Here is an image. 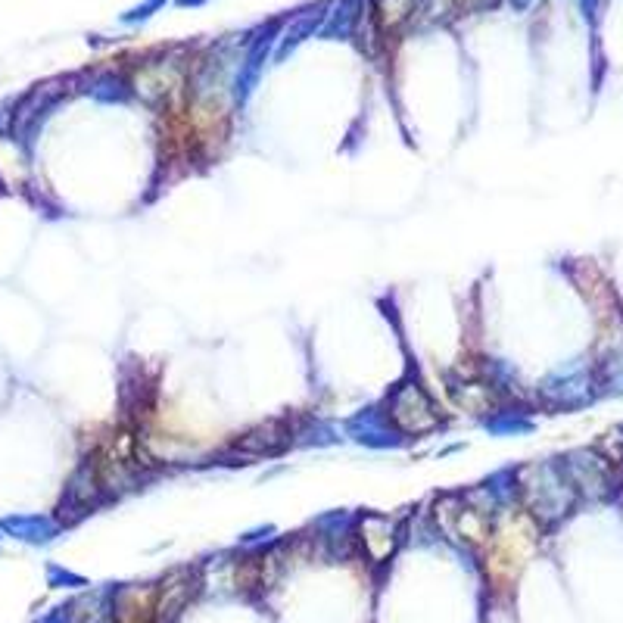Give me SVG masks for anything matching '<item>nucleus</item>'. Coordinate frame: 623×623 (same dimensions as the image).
Masks as SVG:
<instances>
[{
    "mask_svg": "<svg viewBox=\"0 0 623 623\" xmlns=\"http://www.w3.org/2000/svg\"><path fill=\"white\" fill-rule=\"evenodd\" d=\"M418 10V0H377V22L384 29H396L399 22H405Z\"/></svg>",
    "mask_w": 623,
    "mask_h": 623,
    "instance_id": "nucleus-8",
    "label": "nucleus"
},
{
    "mask_svg": "<svg viewBox=\"0 0 623 623\" xmlns=\"http://www.w3.org/2000/svg\"><path fill=\"white\" fill-rule=\"evenodd\" d=\"M387 415H390V424L399 433H405V437H418V433H427L440 424V412L433 409L430 396L418 384L396 387V393L387 402Z\"/></svg>",
    "mask_w": 623,
    "mask_h": 623,
    "instance_id": "nucleus-2",
    "label": "nucleus"
},
{
    "mask_svg": "<svg viewBox=\"0 0 623 623\" xmlns=\"http://www.w3.org/2000/svg\"><path fill=\"white\" fill-rule=\"evenodd\" d=\"M449 4L458 13H477V10H486L490 4H496V0H449Z\"/></svg>",
    "mask_w": 623,
    "mask_h": 623,
    "instance_id": "nucleus-9",
    "label": "nucleus"
},
{
    "mask_svg": "<svg viewBox=\"0 0 623 623\" xmlns=\"http://www.w3.org/2000/svg\"><path fill=\"white\" fill-rule=\"evenodd\" d=\"M455 399L471 415H490L493 412V387H486V384H462L455 390Z\"/></svg>",
    "mask_w": 623,
    "mask_h": 623,
    "instance_id": "nucleus-6",
    "label": "nucleus"
},
{
    "mask_svg": "<svg viewBox=\"0 0 623 623\" xmlns=\"http://www.w3.org/2000/svg\"><path fill=\"white\" fill-rule=\"evenodd\" d=\"M561 465H564V474H567V480L574 483L577 493L580 490L583 493H605L611 486V474H608L605 458H599L589 449L567 455V462H561Z\"/></svg>",
    "mask_w": 623,
    "mask_h": 623,
    "instance_id": "nucleus-3",
    "label": "nucleus"
},
{
    "mask_svg": "<svg viewBox=\"0 0 623 623\" xmlns=\"http://www.w3.org/2000/svg\"><path fill=\"white\" fill-rule=\"evenodd\" d=\"M181 88H184V75L175 72L172 63H153L147 69H141L138 78H134V91L147 100H169Z\"/></svg>",
    "mask_w": 623,
    "mask_h": 623,
    "instance_id": "nucleus-4",
    "label": "nucleus"
},
{
    "mask_svg": "<svg viewBox=\"0 0 623 623\" xmlns=\"http://www.w3.org/2000/svg\"><path fill=\"white\" fill-rule=\"evenodd\" d=\"M518 486L530 511L543 521H555L561 514H567V508L574 505V496H577L574 483L567 480L561 462H539V465L524 468L518 474Z\"/></svg>",
    "mask_w": 623,
    "mask_h": 623,
    "instance_id": "nucleus-1",
    "label": "nucleus"
},
{
    "mask_svg": "<svg viewBox=\"0 0 623 623\" xmlns=\"http://www.w3.org/2000/svg\"><path fill=\"white\" fill-rule=\"evenodd\" d=\"M284 430V424H278V421H272V424H262V427H256L253 433H247V437H243L237 446L243 449V452H275V449H281L287 440H275V433H281Z\"/></svg>",
    "mask_w": 623,
    "mask_h": 623,
    "instance_id": "nucleus-7",
    "label": "nucleus"
},
{
    "mask_svg": "<svg viewBox=\"0 0 623 623\" xmlns=\"http://www.w3.org/2000/svg\"><path fill=\"white\" fill-rule=\"evenodd\" d=\"M452 511H443V521L452 533H458L462 539H468V543H480V539L486 536V527H490V521H486V514L477 511L474 505L468 502H458V499H449Z\"/></svg>",
    "mask_w": 623,
    "mask_h": 623,
    "instance_id": "nucleus-5",
    "label": "nucleus"
}]
</instances>
